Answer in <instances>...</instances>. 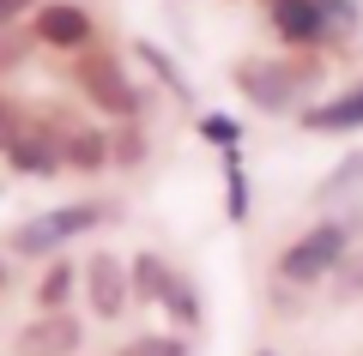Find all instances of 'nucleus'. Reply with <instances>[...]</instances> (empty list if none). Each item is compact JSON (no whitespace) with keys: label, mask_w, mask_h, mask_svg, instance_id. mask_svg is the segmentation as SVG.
<instances>
[{"label":"nucleus","mask_w":363,"mask_h":356,"mask_svg":"<svg viewBox=\"0 0 363 356\" xmlns=\"http://www.w3.org/2000/svg\"><path fill=\"white\" fill-rule=\"evenodd\" d=\"M140 54H145V67H152V73L164 79L169 91H176V97H188V85H182V73H176V61H169V54L157 49V42H140Z\"/></svg>","instance_id":"obj_14"},{"label":"nucleus","mask_w":363,"mask_h":356,"mask_svg":"<svg viewBox=\"0 0 363 356\" xmlns=\"http://www.w3.org/2000/svg\"><path fill=\"white\" fill-rule=\"evenodd\" d=\"M85 284H91V308H97L104 320H116L121 302H128V272H121L109 254H97V260L85 266Z\"/></svg>","instance_id":"obj_7"},{"label":"nucleus","mask_w":363,"mask_h":356,"mask_svg":"<svg viewBox=\"0 0 363 356\" xmlns=\"http://www.w3.org/2000/svg\"><path fill=\"white\" fill-rule=\"evenodd\" d=\"M121 356H188V350H182L176 338H140V344H128Z\"/></svg>","instance_id":"obj_19"},{"label":"nucleus","mask_w":363,"mask_h":356,"mask_svg":"<svg viewBox=\"0 0 363 356\" xmlns=\"http://www.w3.org/2000/svg\"><path fill=\"white\" fill-rule=\"evenodd\" d=\"M164 302H169V314H176L182 320V326H194V320H200V302H194V290H188V284H169V290H164Z\"/></svg>","instance_id":"obj_16"},{"label":"nucleus","mask_w":363,"mask_h":356,"mask_svg":"<svg viewBox=\"0 0 363 356\" xmlns=\"http://www.w3.org/2000/svg\"><path fill=\"white\" fill-rule=\"evenodd\" d=\"M6 157H13L18 176H55L61 169V139H49V133H18L6 145Z\"/></svg>","instance_id":"obj_8"},{"label":"nucleus","mask_w":363,"mask_h":356,"mask_svg":"<svg viewBox=\"0 0 363 356\" xmlns=\"http://www.w3.org/2000/svg\"><path fill=\"white\" fill-rule=\"evenodd\" d=\"M37 37L49 42V49H85L91 42V13L73 6V0H49L37 13Z\"/></svg>","instance_id":"obj_5"},{"label":"nucleus","mask_w":363,"mask_h":356,"mask_svg":"<svg viewBox=\"0 0 363 356\" xmlns=\"http://www.w3.org/2000/svg\"><path fill=\"white\" fill-rule=\"evenodd\" d=\"M169 284H176V272H169L157 254H140V260H133V296H157V302H164Z\"/></svg>","instance_id":"obj_13"},{"label":"nucleus","mask_w":363,"mask_h":356,"mask_svg":"<svg viewBox=\"0 0 363 356\" xmlns=\"http://www.w3.org/2000/svg\"><path fill=\"white\" fill-rule=\"evenodd\" d=\"M0 284H6V278H0Z\"/></svg>","instance_id":"obj_23"},{"label":"nucleus","mask_w":363,"mask_h":356,"mask_svg":"<svg viewBox=\"0 0 363 356\" xmlns=\"http://www.w3.org/2000/svg\"><path fill=\"white\" fill-rule=\"evenodd\" d=\"M345 248H351V224H321V229H309L297 248H285L279 272H285L291 284H315V278H327V272H339Z\"/></svg>","instance_id":"obj_1"},{"label":"nucleus","mask_w":363,"mask_h":356,"mask_svg":"<svg viewBox=\"0 0 363 356\" xmlns=\"http://www.w3.org/2000/svg\"><path fill=\"white\" fill-rule=\"evenodd\" d=\"M13 139H18V121H13V103L0 97V151H6Z\"/></svg>","instance_id":"obj_20"},{"label":"nucleus","mask_w":363,"mask_h":356,"mask_svg":"<svg viewBox=\"0 0 363 356\" xmlns=\"http://www.w3.org/2000/svg\"><path fill=\"white\" fill-rule=\"evenodd\" d=\"M104 224V205H61V212H43L30 217L25 229L13 236V254H55L61 242H73V236H85V229Z\"/></svg>","instance_id":"obj_2"},{"label":"nucleus","mask_w":363,"mask_h":356,"mask_svg":"<svg viewBox=\"0 0 363 356\" xmlns=\"http://www.w3.org/2000/svg\"><path fill=\"white\" fill-rule=\"evenodd\" d=\"M303 127H315V133H351V127H363V85L345 91V97H333V103H321V109H309V115H303Z\"/></svg>","instance_id":"obj_9"},{"label":"nucleus","mask_w":363,"mask_h":356,"mask_svg":"<svg viewBox=\"0 0 363 356\" xmlns=\"http://www.w3.org/2000/svg\"><path fill=\"white\" fill-rule=\"evenodd\" d=\"M272 25H279L285 42H327L333 37L321 0H272Z\"/></svg>","instance_id":"obj_6"},{"label":"nucleus","mask_w":363,"mask_h":356,"mask_svg":"<svg viewBox=\"0 0 363 356\" xmlns=\"http://www.w3.org/2000/svg\"><path fill=\"white\" fill-rule=\"evenodd\" d=\"M67 290H73V266L61 260V266H49V278H43L37 302H43V308H61V302H67Z\"/></svg>","instance_id":"obj_15"},{"label":"nucleus","mask_w":363,"mask_h":356,"mask_svg":"<svg viewBox=\"0 0 363 356\" xmlns=\"http://www.w3.org/2000/svg\"><path fill=\"white\" fill-rule=\"evenodd\" d=\"M73 344H79V320H67V314H49V320H37V326L25 332L30 356H67Z\"/></svg>","instance_id":"obj_10"},{"label":"nucleus","mask_w":363,"mask_h":356,"mask_svg":"<svg viewBox=\"0 0 363 356\" xmlns=\"http://www.w3.org/2000/svg\"><path fill=\"white\" fill-rule=\"evenodd\" d=\"M321 13H327V25H333V37L339 30H357V0H321Z\"/></svg>","instance_id":"obj_17"},{"label":"nucleus","mask_w":363,"mask_h":356,"mask_svg":"<svg viewBox=\"0 0 363 356\" xmlns=\"http://www.w3.org/2000/svg\"><path fill=\"white\" fill-rule=\"evenodd\" d=\"M25 6H30V0H0V30L13 25V18H18V13H25Z\"/></svg>","instance_id":"obj_21"},{"label":"nucleus","mask_w":363,"mask_h":356,"mask_svg":"<svg viewBox=\"0 0 363 356\" xmlns=\"http://www.w3.org/2000/svg\"><path fill=\"white\" fill-rule=\"evenodd\" d=\"M321 200H363V151H351L345 163L321 181Z\"/></svg>","instance_id":"obj_11"},{"label":"nucleus","mask_w":363,"mask_h":356,"mask_svg":"<svg viewBox=\"0 0 363 356\" xmlns=\"http://www.w3.org/2000/svg\"><path fill=\"white\" fill-rule=\"evenodd\" d=\"M79 85H85V97L97 103V109H109V115H133L140 109V91L121 79V67L109 61V54H91V61L79 67Z\"/></svg>","instance_id":"obj_4"},{"label":"nucleus","mask_w":363,"mask_h":356,"mask_svg":"<svg viewBox=\"0 0 363 356\" xmlns=\"http://www.w3.org/2000/svg\"><path fill=\"white\" fill-rule=\"evenodd\" d=\"M6 61H18V42H6V37H0V67H6Z\"/></svg>","instance_id":"obj_22"},{"label":"nucleus","mask_w":363,"mask_h":356,"mask_svg":"<svg viewBox=\"0 0 363 356\" xmlns=\"http://www.w3.org/2000/svg\"><path fill=\"white\" fill-rule=\"evenodd\" d=\"M200 133H206V139H218L224 151H236V121H230V115H206V121H200Z\"/></svg>","instance_id":"obj_18"},{"label":"nucleus","mask_w":363,"mask_h":356,"mask_svg":"<svg viewBox=\"0 0 363 356\" xmlns=\"http://www.w3.org/2000/svg\"><path fill=\"white\" fill-rule=\"evenodd\" d=\"M236 85H242V97L255 103V109H272V115L297 103V73L279 67V61H242L236 67Z\"/></svg>","instance_id":"obj_3"},{"label":"nucleus","mask_w":363,"mask_h":356,"mask_svg":"<svg viewBox=\"0 0 363 356\" xmlns=\"http://www.w3.org/2000/svg\"><path fill=\"white\" fill-rule=\"evenodd\" d=\"M61 163H73V169H97V163H109V139H104V133H73V139L61 145Z\"/></svg>","instance_id":"obj_12"}]
</instances>
